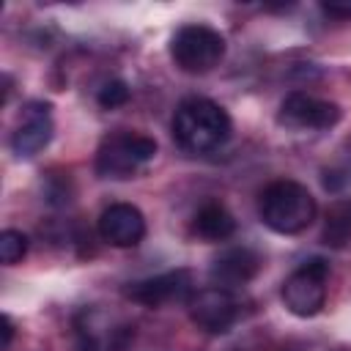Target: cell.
Instances as JSON below:
<instances>
[{"label": "cell", "instance_id": "cell-10", "mask_svg": "<svg viewBox=\"0 0 351 351\" xmlns=\"http://www.w3.org/2000/svg\"><path fill=\"white\" fill-rule=\"evenodd\" d=\"M52 104L49 101H27L22 107V121L11 134V148L16 156H36L52 140Z\"/></svg>", "mask_w": 351, "mask_h": 351}, {"label": "cell", "instance_id": "cell-5", "mask_svg": "<svg viewBox=\"0 0 351 351\" xmlns=\"http://www.w3.org/2000/svg\"><path fill=\"white\" fill-rule=\"evenodd\" d=\"M326 280H329V263L324 258H310L299 269H293L280 288L288 313L299 318H313L315 313H321L326 302Z\"/></svg>", "mask_w": 351, "mask_h": 351}, {"label": "cell", "instance_id": "cell-15", "mask_svg": "<svg viewBox=\"0 0 351 351\" xmlns=\"http://www.w3.org/2000/svg\"><path fill=\"white\" fill-rule=\"evenodd\" d=\"M129 96H132V90H129V85L123 82V80H110V82H104L101 88H99V104L104 107V110H115V107H121V104H126L129 101Z\"/></svg>", "mask_w": 351, "mask_h": 351}, {"label": "cell", "instance_id": "cell-16", "mask_svg": "<svg viewBox=\"0 0 351 351\" xmlns=\"http://www.w3.org/2000/svg\"><path fill=\"white\" fill-rule=\"evenodd\" d=\"M321 11H324L326 16L348 19V16H351V3H321Z\"/></svg>", "mask_w": 351, "mask_h": 351}, {"label": "cell", "instance_id": "cell-4", "mask_svg": "<svg viewBox=\"0 0 351 351\" xmlns=\"http://www.w3.org/2000/svg\"><path fill=\"white\" fill-rule=\"evenodd\" d=\"M225 36L211 25H184L170 38V58L186 74H206L225 58Z\"/></svg>", "mask_w": 351, "mask_h": 351}, {"label": "cell", "instance_id": "cell-7", "mask_svg": "<svg viewBox=\"0 0 351 351\" xmlns=\"http://www.w3.org/2000/svg\"><path fill=\"white\" fill-rule=\"evenodd\" d=\"M186 310H189V318L197 329L208 332V335H225L233 329V324L239 321L241 315V304L239 299L228 291V288H203V291H195L186 302Z\"/></svg>", "mask_w": 351, "mask_h": 351}, {"label": "cell", "instance_id": "cell-2", "mask_svg": "<svg viewBox=\"0 0 351 351\" xmlns=\"http://www.w3.org/2000/svg\"><path fill=\"white\" fill-rule=\"evenodd\" d=\"M315 214H318L315 197L299 181L280 178L263 186V192L258 195V217L274 233L282 236L302 233L304 228L313 225Z\"/></svg>", "mask_w": 351, "mask_h": 351}, {"label": "cell", "instance_id": "cell-3", "mask_svg": "<svg viewBox=\"0 0 351 351\" xmlns=\"http://www.w3.org/2000/svg\"><path fill=\"white\" fill-rule=\"evenodd\" d=\"M156 156V140L143 132H112L107 134L93 159V170L99 178L110 181H126L134 178L151 159Z\"/></svg>", "mask_w": 351, "mask_h": 351}, {"label": "cell", "instance_id": "cell-18", "mask_svg": "<svg viewBox=\"0 0 351 351\" xmlns=\"http://www.w3.org/2000/svg\"><path fill=\"white\" fill-rule=\"evenodd\" d=\"M11 337H14V324L8 315H3V348L11 346Z\"/></svg>", "mask_w": 351, "mask_h": 351}, {"label": "cell", "instance_id": "cell-9", "mask_svg": "<svg viewBox=\"0 0 351 351\" xmlns=\"http://www.w3.org/2000/svg\"><path fill=\"white\" fill-rule=\"evenodd\" d=\"M99 239L110 247H137L145 236V217L132 203H110L96 219Z\"/></svg>", "mask_w": 351, "mask_h": 351}, {"label": "cell", "instance_id": "cell-6", "mask_svg": "<svg viewBox=\"0 0 351 351\" xmlns=\"http://www.w3.org/2000/svg\"><path fill=\"white\" fill-rule=\"evenodd\" d=\"M340 118L343 112L335 101L318 99L304 90L288 93L277 112V123L285 129H296V132H324V129L337 126Z\"/></svg>", "mask_w": 351, "mask_h": 351}, {"label": "cell", "instance_id": "cell-14", "mask_svg": "<svg viewBox=\"0 0 351 351\" xmlns=\"http://www.w3.org/2000/svg\"><path fill=\"white\" fill-rule=\"evenodd\" d=\"M27 252V236L22 230H3L0 233V261L5 266H14L16 261H22Z\"/></svg>", "mask_w": 351, "mask_h": 351}, {"label": "cell", "instance_id": "cell-1", "mask_svg": "<svg viewBox=\"0 0 351 351\" xmlns=\"http://www.w3.org/2000/svg\"><path fill=\"white\" fill-rule=\"evenodd\" d=\"M230 129L233 123L228 110L206 96H189L178 101L170 121L173 140L186 154H211L222 148L230 137Z\"/></svg>", "mask_w": 351, "mask_h": 351}, {"label": "cell", "instance_id": "cell-12", "mask_svg": "<svg viewBox=\"0 0 351 351\" xmlns=\"http://www.w3.org/2000/svg\"><path fill=\"white\" fill-rule=\"evenodd\" d=\"M233 230H236L233 214L217 200L203 203L197 208V214L192 217V233L203 241H225L233 236Z\"/></svg>", "mask_w": 351, "mask_h": 351}, {"label": "cell", "instance_id": "cell-8", "mask_svg": "<svg viewBox=\"0 0 351 351\" xmlns=\"http://www.w3.org/2000/svg\"><path fill=\"white\" fill-rule=\"evenodd\" d=\"M126 296L143 307H165L170 302H189L192 296V271L173 269L137 282H129Z\"/></svg>", "mask_w": 351, "mask_h": 351}, {"label": "cell", "instance_id": "cell-17", "mask_svg": "<svg viewBox=\"0 0 351 351\" xmlns=\"http://www.w3.org/2000/svg\"><path fill=\"white\" fill-rule=\"evenodd\" d=\"M77 351H99V343H96V337H93L90 332H85V329H80V340H77Z\"/></svg>", "mask_w": 351, "mask_h": 351}, {"label": "cell", "instance_id": "cell-13", "mask_svg": "<svg viewBox=\"0 0 351 351\" xmlns=\"http://www.w3.org/2000/svg\"><path fill=\"white\" fill-rule=\"evenodd\" d=\"M321 241L332 250H343L351 244V197H340L326 208Z\"/></svg>", "mask_w": 351, "mask_h": 351}, {"label": "cell", "instance_id": "cell-11", "mask_svg": "<svg viewBox=\"0 0 351 351\" xmlns=\"http://www.w3.org/2000/svg\"><path fill=\"white\" fill-rule=\"evenodd\" d=\"M261 271V255L250 247H228L222 250L208 269V277L217 288H239L247 285Z\"/></svg>", "mask_w": 351, "mask_h": 351}]
</instances>
